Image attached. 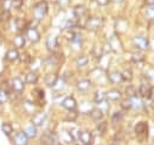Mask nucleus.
<instances>
[{
	"instance_id": "obj_9",
	"label": "nucleus",
	"mask_w": 154,
	"mask_h": 145,
	"mask_svg": "<svg viewBox=\"0 0 154 145\" xmlns=\"http://www.w3.org/2000/svg\"><path fill=\"white\" fill-rule=\"evenodd\" d=\"M26 37L31 43H38L40 40V34L37 31V29H26Z\"/></svg>"
},
{
	"instance_id": "obj_29",
	"label": "nucleus",
	"mask_w": 154,
	"mask_h": 145,
	"mask_svg": "<svg viewBox=\"0 0 154 145\" xmlns=\"http://www.w3.org/2000/svg\"><path fill=\"white\" fill-rule=\"evenodd\" d=\"M131 99V101H132V108H141L142 107V101H141V99L140 98H129Z\"/></svg>"
},
{
	"instance_id": "obj_53",
	"label": "nucleus",
	"mask_w": 154,
	"mask_h": 145,
	"mask_svg": "<svg viewBox=\"0 0 154 145\" xmlns=\"http://www.w3.org/2000/svg\"><path fill=\"white\" fill-rule=\"evenodd\" d=\"M110 145H120L119 143H113V144H110Z\"/></svg>"
},
{
	"instance_id": "obj_12",
	"label": "nucleus",
	"mask_w": 154,
	"mask_h": 145,
	"mask_svg": "<svg viewBox=\"0 0 154 145\" xmlns=\"http://www.w3.org/2000/svg\"><path fill=\"white\" fill-rule=\"evenodd\" d=\"M62 106L68 111H74L77 108V101L72 98V96H66L63 102H62Z\"/></svg>"
},
{
	"instance_id": "obj_52",
	"label": "nucleus",
	"mask_w": 154,
	"mask_h": 145,
	"mask_svg": "<svg viewBox=\"0 0 154 145\" xmlns=\"http://www.w3.org/2000/svg\"><path fill=\"white\" fill-rule=\"evenodd\" d=\"M114 2H117V4H121V2H123L125 0H113Z\"/></svg>"
},
{
	"instance_id": "obj_43",
	"label": "nucleus",
	"mask_w": 154,
	"mask_h": 145,
	"mask_svg": "<svg viewBox=\"0 0 154 145\" xmlns=\"http://www.w3.org/2000/svg\"><path fill=\"white\" fill-rule=\"evenodd\" d=\"M146 76H147V79H148L149 81L154 82V68L148 69V70H147V72H146Z\"/></svg>"
},
{
	"instance_id": "obj_6",
	"label": "nucleus",
	"mask_w": 154,
	"mask_h": 145,
	"mask_svg": "<svg viewBox=\"0 0 154 145\" xmlns=\"http://www.w3.org/2000/svg\"><path fill=\"white\" fill-rule=\"evenodd\" d=\"M11 88L16 93H21L25 89V82L23 81V79L19 76H16L11 80Z\"/></svg>"
},
{
	"instance_id": "obj_2",
	"label": "nucleus",
	"mask_w": 154,
	"mask_h": 145,
	"mask_svg": "<svg viewBox=\"0 0 154 145\" xmlns=\"http://www.w3.org/2000/svg\"><path fill=\"white\" fill-rule=\"evenodd\" d=\"M40 142L43 145H58V136L55 132H45Z\"/></svg>"
},
{
	"instance_id": "obj_18",
	"label": "nucleus",
	"mask_w": 154,
	"mask_h": 145,
	"mask_svg": "<svg viewBox=\"0 0 154 145\" xmlns=\"http://www.w3.org/2000/svg\"><path fill=\"white\" fill-rule=\"evenodd\" d=\"M89 115L91 117V119L94 121H102L103 120V117H104L103 111H101L100 108H93L91 112L89 113Z\"/></svg>"
},
{
	"instance_id": "obj_21",
	"label": "nucleus",
	"mask_w": 154,
	"mask_h": 145,
	"mask_svg": "<svg viewBox=\"0 0 154 145\" xmlns=\"http://www.w3.org/2000/svg\"><path fill=\"white\" fill-rule=\"evenodd\" d=\"M57 47H58V40L56 37H50V38L46 40V48H48L50 51H55Z\"/></svg>"
},
{
	"instance_id": "obj_48",
	"label": "nucleus",
	"mask_w": 154,
	"mask_h": 145,
	"mask_svg": "<svg viewBox=\"0 0 154 145\" xmlns=\"http://www.w3.org/2000/svg\"><path fill=\"white\" fill-rule=\"evenodd\" d=\"M112 0H96V2L100 6H107Z\"/></svg>"
},
{
	"instance_id": "obj_41",
	"label": "nucleus",
	"mask_w": 154,
	"mask_h": 145,
	"mask_svg": "<svg viewBox=\"0 0 154 145\" xmlns=\"http://www.w3.org/2000/svg\"><path fill=\"white\" fill-rule=\"evenodd\" d=\"M75 36H76V32H75V31H72V30H68V31H65V37L68 38V40L71 42Z\"/></svg>"
},
{
	"instance_id": "obj_45",
	"label": "nucleus",
	"mask_w": 154,
	"mask_h": 145,
	"mask_svg": "<svg viewBox=\"0 0 154 145\" xmlns=\"http://www.w3.org/2000/svg\"><path fill=\"white\" fill-rule=\"evenodd\" d=\"M12 6L14 8L19 10V8H21V6H23V0H12Z\"/></svg>"
},
{
	"instance_id": "obj_31",
	"label": "nucleus",
	"mask_w": 154,
	"mask_h": 145,
	"mask_svg": "<svg viewBox=\"0 0 154 145\" xmlns=\"http://www.w3.org/2000/svg\"><path fill=\"white\" fill-rule=\"evenodd\" d=\"M27 25H29V23H26V20H24V19H17L16 20V27H17L18 31L24 30Z\"/></svg>"
},
{
	"instance_id": "obj_3",
	"label": "nucleus",
	"mask_w": 154,
	"mask_h": 145,
	"mask_svg": "<svg viewBox=\"0 0 154 145\" xmlns=\"http://www.w3.org/2000/svg\"><path fill=\"white\" fill-rule=\"evenodd\" d=\"M103 24V19L100 17H90L85 21V27L90 31H96Z\"/></svg>"
},
{
	"instance_id": "obj_37",
	"label": "nucleus",
	"mask_w": 154,
	"mask_h": 145,
	"mask_svg": "<svg viewBox=\"0 0 154 145\" xmlns=\"http://www.w3.org/2000/svg\"><path fill=\"white\" fill-rule=\"evenodd\" d=\"M77 115H78V113L76 112V109L69 111V114L66 115V120H69V121H75L77 119Z\"/></svg>"
},
{
	"instance_id": "obj_1",
	"label": "nucleus",
	"mask_w": 154,
	"mask_h": 145,
	"mask_svg": "<svg viewBox=\"0 0 154 145\" xmlns=\"http://www.w3.org/2000/svg\"><path fill=\"white\" fill-rule=\"evenodd\" d=\"M48 2L46 1H39L38 4L33 7V17L37 20H40L42 18H44L48 13Z\"/></svg>"
},
{
	"instance_id": "obj_40",
	"label": "nucleus",
	"mask_w": 154,
	"mask_h": 145,
	"mask_svg": "<svg viewBox=\"0 0 154 145\" xmlns=\"http://www.w3.org/2000/svg\"><path fill=\"white\" fill-rule=\"evenodd\" d=\"M46 62H49V63H51V64H58L59 63V61H58V56L57 55H52V56H50L48 60H46Z\"/></svg>"
},
{
	"instance_id": "obj_49",
	"label": "nucleus",
	"mask_w": 154,
	"mask_h": 145,
	"mask_svg": "<svg viewBox=\"0 0 154 145\" xmlns=\"http://www.w3.org/2000/svg\"><path fill=\"white\" fill-rule=\"evenodd\" d=\"M31 60H32V58L30 57V55L25 54V56H23V60H21V61L25 62V63H29V62H31Z\"/></svg>"
},
{
	"instance_id": "obj_11",
	"label": "nucleus",
	"mask_w": 154,
	"mask_h": 145,
	"mask_svg": "<svg viewBox=\"0 0 154 145\" xmlns=\"http://www.w3.org/2000/svg\"><path fill=\"white\" fill-rule=\"evenodd\" d=\"M90 87H91V81L88 80V79L79 80L76 85L77 91L79 92V93H85V92H88L90 89Z\"/></svg>"
},
{
	"instance_id": "obj_50",
	"label": "nucleus",
	"mask_w": 154,
	"mask_h": 145,
	"mask_svg": "<svg viewBox=\"0 0 154 145\" xmlns=\"http://www.w3.org/2000/svg\"><path fill=\"white\" fill-rule=\"evenodd\" d=\"M145 2H146V5H148V6H153L154 5V0H145Z\"/></svg>"
},
{
	"instance_id": "obj_15",
	"label": "nucleus",
	"mask_w": 154,
	"mask_h": 145,
	"mask_svg": "<svg viewBox=\"0 0 154 145\" xmlns=\"http://www.w3.org/2000/svg\"><path fill=\"white\" fill-rule=\"evenodd\" d=\"M108 80L114 83V85H119L121 82H123V79H122V74L120 72H112L108 74Z\"/></svg>"
},
{
	"instance_id": "obj_17",
	"label": "nucleus",
	"mask_w": 154,
	"mask_h": 145,
	"mask_svg": "<svg viewBox=\"0 0 154 145\" xmlns=\"http://www.w3.org/2000/svg\"><path fill=\"white\" fill-rule=\"evenodd\" d=\"M147 130H148L147 124H146L145 121H140V123H137L136 126H135V133H136L137 136H146V134H147Z\"/></svg>"
},
{
	"instance_id": "obj_38",
	"label": "nucleus",
	"mask_w": 154,
	"mask_h": 145,
	"mask_svg": "<svg viewBox=\"0 0 154 145\" xmlns=\"http://www.w3.org/2000/svg\"><path fill=\"white\" fill-rule=\"evenodd\" d=\"M64 85H65V81H64L63 79H58L56 85L54 86V89H55V91H62V89L64 88Z\"/></svg>"
},
{
	"instance_id": "obj_54",
	"label": "nucleus",
	"mask_w": 154,
	"mask_h": 145,
	"mask_svg": "<svg viewBox=\"0 0 154 145\" xmlns=\"http://www.w3.org/2000/svg\"><path fill=\"white\" fill-rule=\"evenodd\" d=\"M58 145H60V144H58Z\"/></svg>"
},
{
	"instance_id": "obj_5",
	"label": "nucleus",
	"mask_w": 154,
	"mask_h": 145,
	"mask_svg": "<svg viewBox=\"0 0 154 145\" xmlns=\"http://www.w3.org/2000/svg\"><path fill=\"white\" fill-rule=\"evenodd\" d=\"M133 43H134L135 47H136L137 49H140V50H146V49H148V48H149V40L143 36L134 37Z\"/></svg>"
},
{
	"instance_id": "obj_25",
	"label": "nucleus",
	"mask_w": 154,
	"mask_h": 145,
	"mask_svg": "<svg viewBox=\"0 0 154 145\" xmlns=\"http://www.w3.org/2000/svg\"><path fill=\"white\" fill-rule=\"evenodd\" d=\"M76 63L79 68L85 67V66L89 63V57H88L87 55H81V56L76 60Z\"/></svg>"
},
{
	"instance_id": "obj_39",
	"label": "nucleus",
	"mask_w": 154,
	"mask_h": 145,
	"mask_svg": "<svg viewBox=\"0 0 154 145\" xmlns=\"http://www.w3.org/2000/svg\"><path fill=\"white\" fill-rule=\"evenodd\" d=\"M122 120V113L121 112H115L112 117V121L113 123H117V121H121Z\"/></svg>"
},
{
	"instance_id": "obj_8",
	"label": "nucleus",
	"mask_w": 154,
	"mask_h": 145,
	"mask_svg": "<svg viewBox=\"0 0 154 145\" xmlns=\"http://www.w3.org/2000/svg\"><path fill=\"white\" fill-rule=\"evenodd\" d=\"M77 138L82 142L83 145H89L91 143V140H93V134H91V132L84 130V131H79V132H78Z\"/></svg>"
},
{
	"instance_id": "obj_7",
	"label": "nucleus",
	"mask_w": 154,
	"mask_h": 145,
	"mask_svg": "<svg viewBox=\"0 0 154 145\" xmlns=\"http://www.w3.org/2000/svg\"><path fill=\"white\" fill-rule=\"evenodd\" d=\"M152 93H153V88H152V85L149 83H141L140 88H139V94L142 99H149L152 96Z\"/></svg>"
},
{
	"instance_id": "obj_36",
	"label": "nucleus",
	"mask_w": 154,
	"mask_h": 145,
	"mask_svg": "<svg viewBox=\"0 0 154 145\" xmlns=\"http://www.w3.org/2000/svg\"><path fill=\"white\" fill-rule=\"evenodd\" d=\"M121 107H122L123 109H131L132 108V101H131V99H129V98H127V99L122 100V101H121Z\"/></svg>"
},
{
	"instance_id": "obj_44",
	"label": "nucleus",
	"mask_w": 154,
	"mask_h": 145,
	"mask_svg": "<svg viewBox=\"0 0 154 145\" xmlns=\"http://www.w3.org/2000/svg\"><path fill=\"white\" fill-rule=\"evenodd\" d=\"M33 94L38 98V99H44V91H42L40 88H36L33 91Z\"/></svg>"
},
{
	"instance_id": "obj_10",
	"label": "nucleus",
	"mask_w": 154,
	"mask_h": 145,
	"mask_svg": "<svg viewBox=\"0 0 154 145\" xmlns=\"http://www.w3.org/2000/svg\"><path fill=\"white\" fill-rule=\"evenodd\" d=\"M121 98H122V94L117 89H110V91L106 92V100H108V101L116 102V101L121 100Z\"/></svg>"
},
{
	"instance_id": "obj_23",
	"label": "nucleus",
	"mask_w": 154,
	"mask_h": 145,
	"mask_svg": "<svg viewBox=\"0 0 154 145\" xmlns=\"http://www.w3.org/2000/svg\"><path fill=\"white\" fill-rule=\"evenodd\" d=\"M106 100V92L102 89H97L94 94V102L96 104H101L102 101Z\"/></svg>"
},
{
	"instance_id": "obj_13",
	"label": "nucleus",
	"mask_w": 154,
	"mask_h": 145,
	"mask_svg": "<svg viewBox=\"0 0 154 145\" xmlns=\"http://www.w3.org/2000/svg\"><path fill=\"white\" fill-rule=\"evenodd\" d=\"M58 75L56 72H48L44 77V82L48 87H54L56 85V82L58 81Z\"/></svg>"
},
{
	"instance_id": "obj_14",
	"label": "nucleus",
	"mask_w": 154,
	"mask_h": 145,
	"mask_svg": "<svg viewBox=\"0 0 154 145\" xmlns=\"http://www.w3.org/2000/svg\"><path fill=\"white\" fill-rule=\"evenodd\" d=\"M45 119H46V117H45V113H43V112H39L37 114H35L33 115V118H32V125H35L36 127L38 126H42L43 124H44V121H45Z\"/></svg>"
},
{
	"instance_id": "obj_27",
	"label": "nucleus",
	"mask_w": 154,
	"mask_h": 145,
	"mask_svg": "<svg viewBox=\"0 0 154 145\" xmlns=\"http://www.w3.org/2000/svg\"><path fill=\"white\" fill-rule=\"evenodd\" d=\"M13 43H14V45L17 47V48H24V45H25V37L23 36V35H18V36H16L13 38Z\"/></svg>"
},
{
	"instance_id": "obj_35",
	"label": "nucleus",
	"mask_w": 154,
	"mask_h": 145,
	"mask_svg": "<svg viewBox=\"0 0 154 145\" xmlns=\"http://www.w3.org/2000/svg\"><path fill=\"white\" fill-rule=\"evenodd\" d=\"M93 108H94V107L91 106L90 102H83V104L81 105V111L84 112V113H88V114L91 112V109Z\"/></svg>"
},
{
	"instance_id": "obj_19",
	"label": "nucleus",
	"mask_w": 154,
	"mask_h": 145,
	"mask_svg": "<svg viewBox=\"0 0 154 145\" xmlns=\"http://www.w3.org/2000/svg\"><path fill=\"white\" fill-rule=\"evenodd\" d=\"M25 82L29 85H35L38 82V74L36 72H29L25 75Z\"/></svg>"
},
{
	"instance_id": "obj_34",
	"label": "nucleus",
	"mask_w": 154,
	"mask_h": 145,
	"mask_svg": "<svg viewBox=\"0 0 154 145\" xmlns=\"http://www.w3.org/2000/svg\"><path fill=\"white\" fill-rule=\"evenodd\" d=\"M8 99H10V94L7 93V91H5V89H0V104L7 102Z\"/></svg>"
},
{
	"instance_id": "obj_26",
	"label": "nucleus",
	"mask_w": 154,
	"mask_h": 145,
	"mask_svg": "<svg viewBox=\"0 0 154 145\" xmlns=\"http://www.w3.org/2000/svg\"><path fill=\"white\" fill-rule=\"evenodd\" d=\"M25 133L27 134V137H29V138H35V137L37 136V127L31 124V125H29V126L26 127Z\"/></svg>"
},
{
	"instance_id": "obj_28",
	"label": "nucleus",
	"mask_w": 154,
	"mask_h": 145,
	"mask_svg": "<svg viewBox=\"0 0 154 145\" xmlns=\"http://www.w3.org/2000/svg\"><path fill=\"white\" fill-rule=\"evenodd\" d=\"M107 126H108L107 121H101V123L97 125L96 131H97V133H98V136H103V134L106 133V131H107Z\"/></svg>"
},
{
	"instance_id": "obj_20",
	"label": "nucleus",
	"mask_w": 154,
	"mask_h": 145,
	"mask_svg": "<svg viewBox=\"0 0 154 145\" xmlns=\"http://www.w3.org/2000/svg\"><path fill=\"white\" fill-rule=\"evenodd\" d=\"M6 60L10 62H14L17 60H19V53L17 49H10L6 54Z\"/></svg>"
},
{
	"instance_id": "obj_4",
	"label": "nucleus",
	"mask_w": 154,
	"mask_h": 145,
	"mask_svg": "<svg viewBox=\"0 0 154 145\" xmlns=\"http://www.w3.org/2000/svg\"><path fill=\"white\" fill-rule=\"evenodd\" d=\"M29 137L25 133V131H18L13 137V144L14 145H29Z\"/></svg>"
},
{
	"instance_id": "obj_24",
	"label": "nucleus",
	"mask_w": 154,
	"mask_h": 145,
	"mask_svg": "<svg viewBox=\"0 0 154 145\" xmlns=\"http://www.w3.org/2000/svg\"><path fill=\"white\" fill-rule=\"evenodd\" d=\"M1 131L5 133V136L11 137V136H12V133H13V126H12L11 124L4 123V124L1 125Z\"/></svg>"
},
{
	"instance_id": "obj_30",
	"label": "nucleus",
	"mask_w": 154,
	"mask_h": 145,
	"mask_svg": "<svg viewBox=\"0 0 154 145\" xmlns=\"http://www.w3.org/2000/svg\"><path fill=\"white\" fill-rule=\"evenodd\" d=\"M126 94H127L128 98H134L137 94V91H136L134 86H127L126 87Z\"/></svg>"
},
{
	"instance_id": "obj_22",
	"label": "nucleus",
	"mask_w": 154,
	"mask_h": 145,
	"mask_svg": "<svg viewBox=\"0 0 154 145\" xmlns=\"http://www.w3.org/2000/svg\"><path fill=\"white\" fill-rule=\"evenodd\" d=\"M87 12H88V10H87V7H84L83 5L76 6V7L74 8V13H75V16H76L77 18H83V17L87 14Z\"/></svg>"
},
{
	"instance_id": "obj_46",
	"label": "nucleus",
	"mask_w": 154,
	"mask_h": 145,
	"mask_svg": "<svg viewBox=\"0 0 154 145\" xmlns=\"http://www.w3.org/2000/svg\"><path fill=\"white\" fill-rule=\"evenodd\" d=\"M132 61L135 62V63H137V62L142 61V56H141V54H134L133 56H132Z\"/></svg>"
},
{
	"instance_id": "obj_33",
	"label": "nucleus",
	"mask_w": 154,
	"mask_h": 145,
	"mask_svg": "<svg viewBox=\"0 0 154 145\" xmlns=\"http://www.w3.org/2000/svg\"><path fill=\"white\" fill-rule=\"evenodd\" d=\"M121 74H122L123 81H131V80L133 79V72H132L131 69H125Z\"/></svg>"
},
{
	"instance_id": "obj_47",
	"label": "nucleus",
	"mask_w": 154,
	"mask_h": 145,
	"mask_svg": "<svg viewBox=\"0 0 154 145\" xmlns=\"http://www.w3.org/2000/svg\"><path fill=\"white\" fill-rule=\"evenodd\" d=\"M147 16H148V18L154 19V5L153 6H149V8L147 11Z\"/></svg>"
},
{
	"instance_id": "obj_32",
	"label": "nucleus",
	"mask_w": 154,
	"mask_h": 145,
	"mask_svg": "<svg viewBox=\"0 0 154 145\" xmlns=\"http://www.w3.org/2000/svg\"><path fill=\"white\" fill-rule=\"evenodd\" d=\"M104 54V51H103V48L102 47H100V45H96L95 48H94V50H93V55H95V57L96 58H102V56Z\"/></svg>"
},
{
	"instance_id": "obj_16",
	"label": "nucleus",
	"mask_w": 154,
	"mask_h": 145,
	"mask_svg": "<svg viewBox=\"0 0 154 145\" xmlns=\"http://www.w3.org/2000/svg\"><path fill=\"white\" fill-rule=\"evenodd\" d=\"M60 138L66 144H70V143H72L75 140V137L72 136L71 131H69V130H63L62 133H60Z\"/></svg>"
},
{
	"instance_id": "obj_42",
	"label": "nucleus",
	"mask_w": 154,
	"mask_h": 145,
	"mask_svg": "<svg viewBox=\"0 0 154 145\" xmlns=\"http://www.w3.org/2000/svg\"><path fill=\"white\" fill-rule=\"evenodd\" d=\"M76 24H77L76 21L68 19V20H65V23H64V27H66V29H71V27H74Z\"/></svg>"
},
{
	"instance_id": "obj_51",
	"label": "nucleus",
	"mask_w": 154,
	"mask_h": 145,
	"mask_svg": "<svg viewBox=\"0 0 154 145\" xmlns=\"http://www.w3.org/2000/svg\"><path fill=\"white\" fill-rule=\"evenodd\" d=\"M149 47H151V49H154V39H153V40H151V43H149Z\"/></svg>"
}]
</instances>
